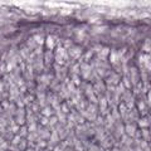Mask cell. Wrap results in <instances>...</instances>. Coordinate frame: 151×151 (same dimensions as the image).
Masks as SVG:
<instances>
[{"instance_id":"obj_1","label":"cell","mask_w":151,"mask_h":151,"mask_svg":"<svg viewBox=\"0 0 151 151\" xmlns=\"http://www.w3.org/2000/svg\"><path fill=\"white\" fill-rule=\"evenodd\" d=\"M126 131H127V135H134L135 132H136V128L132 125H127L126 126Z\"/></svg>"},{"instance_id":"obj_2","label":"cell","mask_w":151,"mask_h":151,"mask_svg":"<svg viewBox=\"0 0 151 151\" xmlns=\"http://www.w3.org/2000/svg\"><path fill=\"white\" fill-rule=\"evenodd\" d=\"M71 55L72 57H80L81 55V49L80 48H72L71 49Z\"/></svg>"},{"instance_id":"obj_3","label":"cell","mask_w":151,"mask_h":151,"mask_svg":"<svg viewBox=\"0 0 151 151\" xmlns=\"http://www.w3.org/2000/svg\"><path fill=\"white\" fill-rule=\"evenodd\" d=\"M149 125V121H147V118H141L140 120V126L141 127H145V126Z\"/></svg>"},{"instance_id":"obj_4","label":"cell","mask_w":151,"mask_h":151,"mask_svg":"<svg viewBox=\"0 0 151 151\" xmlns=\"http://www.w3.org/2000/svg\"><path fill=\"white\" fill-rule=\"evenodd\" d=\"M142 136H144V138H147V140H149L150 138V132H149V130H142Z\"/></svg>"},{"instance_id":"obj_5","label":"cell","mask_w":151,"mask_h":151,"mask_svg":"<svg viewBox=\"0 0 151 151\" xmlns=\"http://www.w3.org/2000/svg\"><path fill=\"white\" fill-rule=\"evenodd\" d=\"M48 45H49V48H52V47H53V43H52V38H48Z\"/></svg>"},{"instance_id":"obj_6","label":"cell","mask_w":151,"mask_h":151,"mask_svg":"<svg viewBox=\"0 0 151 151\" xmlns=\"http://www.w3.org/2000/svg\"><path fill=\"white\" fill-rule=\"evenodd\" d=\"M149 132H150V135H151V131H149Z\"/></svg>"}]
</instances>
